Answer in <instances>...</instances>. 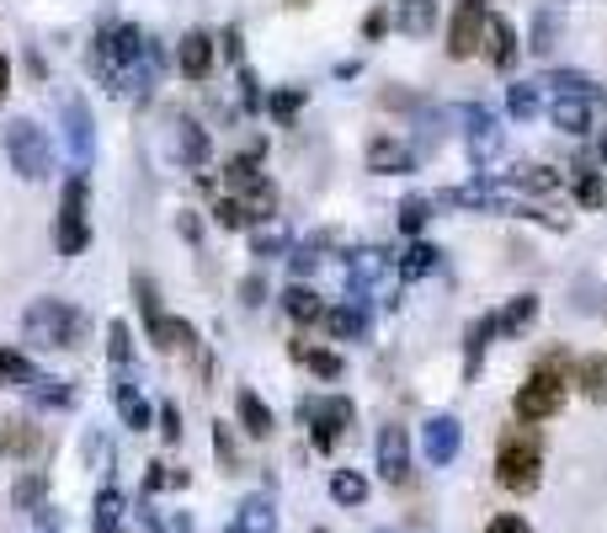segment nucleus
<instances>
[{
	"label": "nucleus",
	"mask_w": 607,
	"mask_h": 533,
	"mask_svg": "<svg viewBox=\"0 0 607 533\" xmlns=\"http://www.w3.org/2000/svg\"><path fill=\"white\" fill-rule=\"evenodd\" d=\"M81 310L65 304V299H33L27 315H22V336L43 347V352H65V347H81Z\"/></svg>",
	"instance_id": "nucleus-1"
},
{
	"label": "nucleus",
	"mask_w": 607,
	"mask_h": 533,
	"mask_svg": "<svg viewBox=\"0 0 607 533\" xmlns=\"http://www.w3.org/2000/svg\"><path fill=\"white\" fill-rule=\"evenodd\" d=\"M495 480L506 491H533L544 480V443H538L533 427H512L501 438V449H495Z\"/></svg>",
	"instance_id": "nucleus-2"
},
{
	"label": "nucleus",
	"mask_w": 607,
	"mask_h": 533,
	"mask_svg": "<svg viewBox=\"0 0 607 533\" xmlns=\"http://www.w3.org/2000/svg\"><path fill=\"white\" fill-rule=\"evenodd\" d=\"M5 161L22 182H43L54 171V144L33 118H16V124H5Z\"/></svg>",
	"instance_id": "nucleus-3"
},
{
	"label": "nucleus",
	"mask_w": 607,
	"mask_h": 533,
	"mask_svg": "<svg viewBox=\"0 0 607 533\" xmlns=\"http://www.w3.org/2000/svg\"><path fill=\"white\" fill-rule=\"evenodd\" d=\"M54 246L59 256H81L91 246V224H85V176H70L65 187V204H59V219H54Z\"/></svg>",
	"instance_id": "nucleus-4"
},
{
	"label": "nucleus",
	"mask_w": 607,
	"mask_h": 533,
	"mask_svg": "<svg viewBox=\"0 0 607 533\" xmlns=\"http://www.w3.org/2000/svg\"><path fill=\"white\" fill-rule=\"evenodd\" d=\"M560 406H565V379H560V369L544 363V369L527 373V384L517 390V416H523V421H549Z\"/></svg>",
	"instance_id": "nucleus-5"
},
{
	"label": "nucleus",
	"mask_w": 607,
	"mask_h": 533,
	"mask_svg": "<svg viewBox=\"0 0 607 533\" xmlns=\"http://www.w3.org/2000/svg\"><path fill=\"white\" fill-rule=\"evenodd\" d=\"M352 401L347 395H325V401H304V421H310V438H315V449L330 453L341 443V432L352 427Z\"/></svg>",
	"instance_id": "nucleus-6"
},
{
	"label": "nucleus",
	"mask_w": 607,
	"mask_h": 533,
	"mask_svg": "<svg viewBox=\"0 0 607 533\" xmlns=\"http://www.w3.org/2000/svg\"><path fill=\"white\" fill-rule=\"evenodd\" d=\"M486 0H458V11H453V22H447V54L453 59H469V54H480L486 48Z\"/></svg>",
	"instance_id": "nucleus-7"
},
{
	"label": "nucleus",
	"mask_w": 607,
	"mask_h": 533,
	"mask_svg": "<svg viewBox=\"0 0 607 533\" xmlns=\"http://www.w3.org/2000/svg\"><path fill=\"white\" fill-rule=\"evenodd\" d=\"M65 144H70V155H75L81 171L96 161V124H91V107L81 96H65Z\"/></svg>",
	"instance_id": "nucleus-8"
},
{
	"label": "nucleus",
	"mask_w": 607,
	"mask_h": 533,
	"mask_svg": "<svg viewBox=\"0 0 607 533\" xmlns=\"http://www.w3.org/2000/svg\"><path fill=\"white\" fill-rule=\"evenodd\" d=\"M458 118L469 124V155H475V165H495V155H501V124L490 118L486 107H464Z\"/></svg>",
	"instance_id": "nucleus-9"
},
{
	"label": "nucleus",
	"mask_w": 607,
	"mask_h": 533,
	"mask_svg": "<svg viewBox=\"0 0 607 533\" xmlns=\"http://www.w3.org/2000/svg\"><path fill=\"white\" fill-rule=\"evenodd\" d=\"M458 443H464V427H458L453 416H432V421L421 427V453H427L432 464H453V459H458Z\"/></svg>",
	"instance_id": "nucleus-10"
},
{
	"label": "nucleus",
	"mask_w": 607,
	"mask_h": 533,
	"mask_svg": "<svg viewBox=\"0 0 607 533\" xmlns=\"http://www.w3.org/2000/svg\"><path fill=\"white\" fill-rule=\"evenodd\" d=\"M378 475L389 486H405V475H410V438H405V427H384L378 432Z\"/></svg>",
	"instance_id": "nucleus-11"
},
{
	"label": "nucleus",
	"mask_w": 607,
	"mask_h": 533,
	"mask_svg": "<svg viewBox=\"0 0 607 533\" xmlns=\"http://www.w3.org/2000/svg\"><path fill=\"white\" fill-rule=\"evenodd\" d=\"M486 54L495 70H512V65H517V33H512L506 16H490L486 22Z\"/></svg>",
	"instance_id": "nucleus-12"
},
{
	"label": "nucleus",
	"mask_w": 607,
	"mask_h": 533,
	"mask_svg": "<svg viewBox=\"0 0 607 533\" xmlns=\"http://www.w3.org/2000/svg\"><path fill=\"white\" fill-rule=\"evenodd\" d=\"M235 410H241V427L250 438H272L278 421H272V410H267V401H261L256 390H241V395H235Z\"/></svg>",
	"instance_id": "nucleus-13"
},
{
	"label": "nucleus",
	"mask_w": 607,
	"mask_h": 533,
	"mask_svg": "<svg viewBox=\"0 0 607 533\" xmlns=\"http://www.w3.org/2000/svg\"><path fill=\"white\" fill-rule=\"evenodd\" d=\"M208 70H213V38H208V33H187V38H182V76H187V81H202Z\"/></svg>",
	"instance_id": "nucleus-14"
},
{
	"label": "nucleus",
	"mask_w": 607,
	"mask_h": 533,
	"mask_svg": "<svg viewBox=\"0 0 607 533\" xmlns=\"http://www.w3.org/2000/svg\"><path fill=\"white\" fill-rule=\"evenodd\" d=\"M27 401H33V406H43V410H65L70 401H75V390H70L65 379L33 373V379H27Z\"/></svg>",
	"instance_id": "nucleus-15"
},
{
	"label": "nucleus",
	"mask_w": 607,
	"mask_h": 533,
	"mask_svg": "<svg viewBox=\"0 0 607 533\" xmlns=\"http://www.w3.org/2000/svg\"><path fill=\"white\" fill-rule=\"evenodd\" d=\"M395 22H400L405 38H427V33L437 27V5H432V0H400Z\"/></svg>",
	"instance_id": "nucleus-16"
},
{
	"label": "nucleus",
	"mask_w": 607,
	"mask_h": 533,
	"mask_svg": "<svg viewBox=\"0 0 607 533\" xmlns=\"http://www.w3.org/2000/svg\"><path fill=\"white\" fill-rule=\"evenodd\" d=\"M278 529V512H272V496H245L235 533H272Z\"/></svg>",
	"instance_id": "nucleus-17"
},
{
	"label": "nucleus",
	"mask_w": 607,
	"mask_h": 533,
	"mask_svg": "<svg viewBox=\"0 0 607 533\" xmlns=\"http://www.w3.org/2000/svg\"><path fill=\"white\" fill-rule=\"evenodd\" d=\"M367 165L384 171V176H400V171L416 165V155H410L405 144H395V139H373V144H367Z\"/></svg>",
	"instance_id": "nucleus-18"
},
{
	"label": "nucleus",
	"mask_w": 607,
	"mask_h": 533,
	"mask_svg": "<svg viewBox=\"0 0 607 533\" xmlns=\"http://www.w3.org/2000/svg\"><path fill=\"white\" fill-rule=\"evenodd\" d=\"M150 341H155L161 352H182V347L198 341V331L187 326V321H176V315H161V321H150Z\"/></svg>",
	"instance_id": "nucleus-19"
},
{
	"label": "nucleus",
	"mask_w": 607,
	"mask_h": 533,
	"mask_svg": "<svg viewBox=\"0 0 607 533\" xmlns=\"http://www.w3.org/2000/svg\"><path fill=\"white\" fill-rule=\"evenodd\" d=\"M384 267H389V262H384V251H352V262H347V278H352V288H358V293H363V288H373L378 283V278H384Z\"/></svg>",
	"instance_id": "nucleus-20"
},
{
	"label": "nucleus",
	"mask_w": 607,
	"mask_h": 533,
	"mask_svg": "<svg viewBox=\"0 0 607 533\" xmlns=\"http://www.w3.org/2000/svg\"><path fill=\"white\" fill-rule=\"evenodd\" d=\"M320 326L336 336V341H352V336H363L367 331V315L358 310V304H341V310H325Z\"/></svg>",
	"instance_id": "nucleus-21"
},
{
	"label": "nucleus",
	"mask_w": 607,
	"mask_h": 533,
	"mask_svg": "<svg viewBox=\"0 0 607 533\" xmlns=\"http://www.w3.org/2000/svg\"><path fill=\"white\" fill-rule=\"evenodd\" d=\"M118 523H122V491L118 486H102V491H96V507H91V529L118 533Z\"/></svg>",
	"instance_id": "nucleus-22"
},
{
	"label": "nucleus",
	"mask_w": 607,
	"mask_h": 533,
	"mask_svg": "<svg viewBox=\"0 0 607 533\" xmlns=\"http://www.w3.org/2000/svg\"><path fill=\"white\" fill-rule=\"evenodd\" d=\"M241 208H245V219H272V208H278V187H272L267 176H256L250 187H241Z\"/></svg>",
	"instance_id": "nucleus-23"
},
{
	"label": "nucleus",
	"mask_w": 607,
	"mask_h": 533,
	"mask_svg": "<svg viewBox=\"0 0 607 533\" xmlns=\"http://www.w3.org/2000/svg\"><path fill=\"white\" fill-rule=\"evenodd\" d=\"M283 310L293 315V321H299V326H310V321H320V315H325L320 293H315V288H304V283H293L283 293Z\"/></svg>",
	"instance_id": "nucleus-24"
},
{
	"label": "nucleus",
	"mask_w": 607,
	"mask_h": 533,
	"mask_svg": "<svg viewBox=\"0 0 607 533\" xmlns=\"http://www.w3.org/2000/svg\"><path fill=\"white\" fill-rule=\"evenodd\" d=\"M555 128L586 134V128H592V102H586V96H560V102H555Z\"/></svg>",
	"instance_id": "nucleus-25"
},
{
	"label": "nucleus",
	"mask_w": 607,
	"mask_h": 533,
	"mask_svg": "<svg viewBox=\"0 0 607 533\" xmlns=\"http://www.w3.org/2000/svg\"><path fill=\"white\" fill-rule=\"evenodd\" d=\"M139 523L150 533H192V518H187V512H161V507H150V496L139 501Z\"/></svg>",
	"instance_id": "nucleus-26"
},
{
	"label": "nucleus",
	"mask_w": 607,
	"mask_h": 533,
	"mask_svg": "<svg viewBox=\"0 0 607 533\" xmlns=\"http://www.w3.org/2000/svg\"><path fill=\"white\" fill-rule=\"evenodd\" d=\"M118 410H122V421L133 427V432H144L150 421H155V410H150V401L133 390V384H118Z\"/></svg>",
	"instance_id": "nucleus-27"
},
{
	"label": "nucleus",
	"mask_w": 607,
	"mask_h": 533,
	"mask_svg": "<svg viewBox=\"0 0 607 533\" xmlns=\"http://www.w3.org/2000/svg\"><path fill=\"white\" fill-rule=\"evenodd\" d=\"M33 363H27V352H16V347H0V390H27V379H33Z\"/></svg>",
	"instance_id": "nucleus-28"
},
{
	"label": "nucleus",
	"mask_w": 607,
	"mask_h": 533,
	"mask_svg": "<svg viewBox=\"0 0 607 533\" xmlns=\"http://www.w3.org/2000/svg\"><path fill=\"white\" fill-rule=\"evenodd\" d=\"M490 331H495V315H486V321H475V326H469V341H464V379H475V373H480V358H486Z\"/></svg>",
	"instance_id": "nucleus-29"
},
{
	"label": "nucleus",
	"mask_w": 607,
	"mask_h": 533,
	"mask_svg": "<svg viewBox=\"0 0 607 533\" xmlns=\"http://www.w3.org/2000/svg\"><path fill=\"white\" fill-rule=\"evenodd\" d=\"M330 496H336L341 507H363V501H367V480L358 475V470H336V475H330Z\"/></svg>",
	"instance_id": "nucleus-30"
},
{
	"label": "nucleus",
	"mask_w": 607,
	"mask_h": 533,
	"mask_svg": "<svg viewBox=\"0 0 607 533\" xmlns=\"http://www.w3.org/2000/svg\"><path fill=\"white\" fill-rule=\"evenodd\" d=\"M533 310H538V299H533V293L512 299V304H506V310L495 315V331H501V336H517V331H523L527 321H533Z\"/></svg>",
	"instance_id": "nucleus-31"
},
{
	"label": "nucleus",
	"mask_w": 607,
	"mask_h": 533,
	"mask_svg": "<svg viewBox=\"0 0 607 533\" xmlns=\"http://www.w3.org/2000/svg\"><path fill=\"white\" fill-rule=\"evenodd\" d=\"M43 491H48V480H43L38 470H33V475H22V480L11 486V507H16V512H38V507H43Z\"/></svg>",
	"instance_id": "nucleus-32"
},
{
	"label": "nucleus",
	"mask_w": 607,
	"mask_h": 533,
	"mask_svg": "<svg viewBox=\"0 0 607 533\" xmlns=\"http://www.w3.org/2000/svg\"><path fill=\"white\" fill-rule=\"evenodd\" d=\"M437 256H443V251H437V246H427V241H416V246L405 251L400 273H405V278H427V273L437 267Z\"/></svg>",
	"instance_id": "nucleus-33"
},
{
	"label": "nucleus",
	"mask_w": 607,
	"mask_h": 533,
	"mask_svg": "<svg viewBox=\"0 0 607 533\" xmlns=\"http://www.w3.org/2000/svg\"><path fill=\"white\" fill-rule=\"evenodd\" d=\"M447 204H458V208H506V198H501L495 187H453V193H447Z\"/></svg>",
	"instance_id": "nucleus-34"
},
{
	"label": "nucleus",
	"mask_w": 607,
	"mask_h": 533,
	"mask_svg": "<svg viewBox=\"0 0 607 533\" xmlns=\"http://www.w3.org/2000/svg\"><path fill=\"white\" fill-rule=\"evenodd\" d=\"M581 395L586 401H607V358H586L581 363Z\"/></svg>",
	"instance_id": "nucleus-35"
},
{
	"label": "nucleus",
	"mask_w": 607,
	"mask_h": 533,
	"mask_svg": "<svg viewBox=\"0 0 607 533\" xmlns=\"http://www.w3.org/2000/svg\"><path fill=\"white\" fill-rule=\"evenodd\" d=\"M176 150H182V161H187V165H202V161H208V134H202L198 124H182Z\"/></svg>",
	"instance_id": "nucleus-36"
},
{
	"label": "nucleus",
	"mask_w": 607,
	"mask_h": 533,
	"mask_svg": "<svg viewBox=\"0 0 607 533\" xmlns=\"http://www.w3.org/2000/svg\"><path fill=\"white\" fill-rule=\"evenodd\" d=\"M293 358H299V363H310L320 379H341V358H336V352H315V347H304V341H299V347H293Z\"/></svg>",
	"instance_id": "nucleus-37"
},
{
	"label": "nucleus",
	"mask_w": 607,
	"mask_h": 533,
	"mask_svg": "<svg viewBox=\"0 0 607 533\" xmlns=\"http://www.w3.org/2000/svg\"><path fill=\"white\" fill-rule=\"evenodd\" d=\"M512 182L527 187V193H555V187H560V176H555V171H544V165H523Z\"/></svg>",
	"instance_id": "nucleus-38"
},
{
	"label": "nucleus",
	"mask_w": 607,
	"mask_h": 533,
	"mask_svg": "<svg viewBox=\"0 0 607 533\" xmlns=\"http://www.w3.org/2000/svg\"><path fill=\"white\" fill-rule=\"evenodd\" d=\"M506 102H512V118H533L538 113V81H517Z\"/></svg>",
	"instance_id": "nucleus-39"
},
{
	"label": "nucleus",
	"mask_w": 607,
	"mask_h": 533,
	"mask_svg": "<svg viewBox=\"0 0 607 533\" xmlns=\"http://www.w3.org/2000/svg\"><path fill=\"white\" fill-rule=\"evenodd\" d=\"M555 38H560V16H544V11H538V22H533V43H527V48H533V54H549Z\"/></svg>",
	"instance_id": "nucleus-40"
},
{
	"label": "nucleus",
	"mask_w": 607,
	"mask_h": 533,
	"mask_svg": "<svg viewBox=\"0 0 607 533\" xmlns=\"http://www.w3.org/2000/svg\"><path fill=\"white\" fill-rule=\"evenodd\" d=\"M427 219H432V204H427V198H405L400 204V230L405 235H416Z\"/></svg>",
	"instance_id": "nucleus-41"
},
{
	"label": "nucleus",
	"mask_w": 607,
	"mask_h": 533,
	"mask_svg": "<svg viewBox=\"0 0 607 533\" xmlns=\"http://www.w3.org/2000/svg\"><path fill=\"white\" fill-rule=\"evenodd\" d=\"M107 358H113L118 369L133 358V341H128V326H122V321H113V326H107Z\"/></svg>",
	"instance_id": "nucleus-42"
},
{
	"label": "nucleus",
	"mask_w": 607,
	"mask_h": 533,
	"mask_svg": "<svg viewBox=\"0 0 607 533\" xmlns=\"http://www.w3.org/2000/svg\"><path fill=\"white\" fill-rule=\"evenodd\" d=\"M256 176H261V171H256V150H250V155H235V161H230V187H235V193H241V187H250Z\"/></svg>",
	"instance_id": "nucleus-43"
},
{
	"label": "nucleus",
	"mask_w": 607,
	"mask_h": 533,
	"mask_svg": "<svg viewBox=\"0 0 607 533\" xmlns=\"http://www.w3.org/2000/svg\"><path fill=\"white\" fill-rule=\"evenodd\" d=\"M250 251H256V256H278V251H288V235L283 230H256V235H250Z\"/></svg>",
	"instance_id": "nucleus-44"
},
{
	"label": "nucleus",
	"mask_w": 607,
	"mask_h": 533,
	"mask_svg": "<svg viewBox=\"0 0 607 533\" xmlns=\"http://www.w3.org/2000/svg\"><path fill=\"white\" fill-rule=\"evenodd\" d=\"M575 198H581V204H586V208H603V198H607L603 176H592V171H586V176L575 182Z\"/></svg>",
	"instance_id": "nucleus-45"
},
{
	"label": "nucleus",
	"mask_w": 607,
	"mask_h": 533,
	"mask_svg": "<svg viewBox=\"0 0 607 533\" xmlns=\"http://www.w3.org/2000/svg\"><path fill=\"white\" fill-rule=\"evenodd\" d=\"M213 219L224 224V230H245L250 219H245V208H241V198H224V204L213 208Z\"/></svg>",
	"instance_id": "nucleus-46"
},
{
	"label": "nucleus",
	"mask_w": 607,
	"mask_h": 533,
	"mask_svg": "<svg viewBox=\"0 0 607 533\" xmlns=\"http://www.w3.org/2000/svg\"><path fill=\"white\" fill-rule=\"evenodd\" d=\"M549 85H560L565 96H581V91L592 96V81H586V76H575V70H555V76H549Z\"/></svg>",
	"instance_id": "nucleus-47"
},
{
	"label": "nucleus",
	"mask_w": 607,
	"mask_h": 533,
	"mask_svg": "<svg viewBox=\"0 0 607 533\" xmlns=\"http://www.w3.org/2000/svg\"><path fill=\"white\" fill-rule=\"evenodd\" d=\"M320 267V241H310V246H299L293 251V273L304 278V273H315Z\"/></svg>",
	"instance_id": "nucleus-48"
},
{
	"label": "nucleus",
	"mask_w": 607,
	"mask_h": 533,
	"mask_svg": "<svg viewBox=\"0 0 607 533\" xmlns=\"http://www.w3.org/2000/svg\"><path fill=\"white\" fill-rule=\"evenodd\" d=\"M0 443H5L11 453H33V449H38V432H27V427H11Z\"/></svg>",
	"instance_id": "nucleus-49"
},
{
	"label": "nucleus",
	"mask_w": 607,
	"mask_h": 533,
	"mask_svg": "<svg viewBox=\"0 0 607 533\" xmlns=\"http://www.w3.org/2000/svg\"><path fill=\"white\" fill-rule=\"evenodd\" d=\"M486 533H533L527 529V518H517V512H501V518H490Z\"/></svg>",
	"instance_id": "nucleus-50"
},
{
	"label": "nucleus",
	"mask_w": 607,
	"mask_h": 533,
	"mask_svg": "<svg viewBox=\"0 0 607 533\" xmlns=\"http://www.w3.org/2000/svg\"><path fill=\"white\" fill-rule=\"evenodd\" d=\"M299 107H304V91H278V96H272V113H278V118H293Z\"/></svg>",
	"instance_id": "nucleus-51"
},
{
	"label": "nucleus",
	"mask_w": 607,
	"mask_h": 533,
	"mask_svg": "<svg viewBox=\"0 0 607 533\" xmlns=\"http://www.w3.org/2000/svg\"><path fill=\"white\" fill-rule=\"evenodd\" d=\"M161 432L165 443H182V410L176 406H161Z\"/></svg>",
	"instance_id": "nucleus-52"
},
{
	"label": "nucleus",
	"mask_w": 607,
	"mask_h": 533,
	"mask_svg": "<svg viewBox=\"0 0 607 533\" xmlns=\"http://www.w3.org/2000/svg\"><path fill=\"white\" fill-rule=\"evenodd\" d=\"M213 449H219V459H224V464L235 470V443H230V427H224V421L213 427Z\"/></svg>",
	"instance_id": "nucleus-53"
},
{
	"label": "nucleus",
	"mask_w": 607,
	"mask_h": 533,
	"mask_svg": "<svg viewBox=\"0 0 607 533\" xmlns=\"http://www.w3.org/2000/svg\"><path fill=\"white\" fill-rule=\"evenodd\" d=\"M384 27H389V16L384 11H367V22H363V38L373 43V38H384Z\"/></svg>",
	"instance_id": "nucleus-54"
},
{
	"label": "nucleus",
	"mask_w": 607,
	"mask_h": 533,
	"mask_svg": "<svg viewBox=\"0 0 607 533\" xmlns=\"http://www.w3.org/2000/svg\"><path fill=\"white\" fill-rule=\"evenodd\" d=\"M261 293H267V283H261V278H245V283H241V299H245V304H261Z\"/></svg>",
	"instance_id": "nucleus-55"
},
{
	"label": "nucleus",
	"mask_w": 607,
	"mask_h": 533,
	"mask_svg": "<svg viewBox=\"0 0 607 533\" xmlns=\"http://www.w3.org/2000/svg\"><path fill=\"white\" fill-rule=\"evenodd\" d=\"M5 85H11V59L0 54V102H5Z\"/></svg>",
	"instance_id": "nucleus-56"
},
{
	"label": "nucleus",
	"mask_w": 607,
	"mask_h": 533,
	"mask_svg": "<svg viewBox=\"0 0 607 533\" xmlns=\"http://www.w3.org/2000/svg\"><path fill=\"white\" fill-rule=\"evenodd\" d=\"M603 161H607V139H603Z\"/></svg>",
	"instance_id": "nucleus-57"
},
{
	"label": "nucleus",
	"mask_w": 607,
	"mask_h": 533,
	"mask_svg": "<svg viewBox=\"0 0 607 533\" xmlns=\"http://www.w3.org/2000/svg\"><path fill=\"white\" fill-rule=\"evenodd\" d=\"M293 5H310V0H293Z\"/></svg>",
	"instance_id": "nucleus-58"
},
{
	"label": "nucleus",
	"mask_w": 607,
	"mask_h": 533,
	"mask_svg": "<svg viewBox=\"0 0 607 533\" xmlns=\"http://www.w3.org/2000/svg\"><path fill=\"white\" fill-rule=\"evenodd\" d=\"M0 453H5V443H0Z\"/></svg>",
	"instance_id": "nucleus-59"
},
{
	"label": "nucleus",
	"mask_w": 607,
	"mask_h": 533,
	"mask_svg": "<svg viewBox=\"0 0 607 533\" xmlns=\"http://www.w3.org/2000/svg\"><path fill=\"white\" fill-rule=\"evenodd\" d=\"M315 533H325V529H315Z\"/></svg>",
	"instance_id": "nucleus-60"
},
{
	"label": "nucleus",
	"mask_w": 607,
	"mask_h": 533,
	"mask_svg": "<svg viewBox=\"0 0 607 533\" xmlns=\"http://www.w3.org/2000/svg\"><path fill=\"white\" fill-rule=\"evenodd\" d=\"M384 533H389V529H384Z\"/></svg>",
	"instance_id": "nucleus-61"
}]
</instances>
